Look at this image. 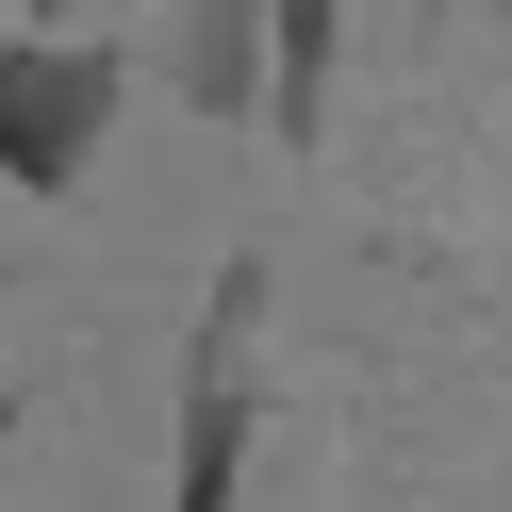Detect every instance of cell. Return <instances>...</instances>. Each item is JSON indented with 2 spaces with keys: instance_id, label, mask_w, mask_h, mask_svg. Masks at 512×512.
<instances>
[{
  "instance_id": "obj_3",
  "label": "cell",
  "mask_w": 512,
  "mask_h": 512,
  "mask_svg": "<svg viewBox=\"0 0 512 512\" xmlns=\"http://www.w3.org/2000/svg\"><path fill=\"white\" fill-rule=\"evenodd\" d=\"M331 17L347 0H265V116L314 149V116H331Z\"/></svg>"
},
{
  "instance_id": "obj_4",
  "label": "cell",
  "mask_w": 512,
  "mask_h": 512,
  "mask_svg": "<svg viewBox=\"0 0 512 512\" xmlns=\"http://www.w3.org/2000/svg\"><path fill=\"white\" fill-rule=\"evenodd\" d=\"M182 100H215V116L265 100V0H199L182 17Z\"/></svg>"
},
{
  "instance_id": "obj_1",
  "label": "cell",
  "mask_w": 512,
  "mask_h": 512,
  "mask_svg": "<svg viewBox=\"0 0 512 512\" xmlns=\"http://www.w3.org/2000/svg\"><path fill=\"white\" fill-rule=\"evenodd\" d=\"M116 50L100 34H67V50H0V182H34V199H67L83 166H100V133H116Z\"/></svg>"
},
{
  "instance_id": "obj_2",
  "label": "cell",
  "mask_w": 512,
  "mask_h": 512,
  "mask_svg": "<svg viewBox=\"0 0 512 512\" xmlns=\"http://www.w3.org/2000/svg\"><path fill=\"white\" fill-rule=\"evenodd\" d=\"M248 314H265V265H232L215 314H199V364H182V496L166 512H232V479H248Z\"/></svg>"
}]
</instances>
